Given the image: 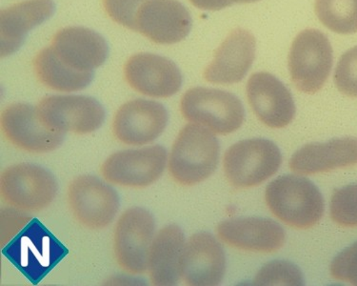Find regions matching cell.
<instances>
[{"label":"cell","instance_id":"cell-1","mask_svg":"<svg viewBox=\"0 0 357 286\" xmlns=\"http://www.w3.org/2000/svg\"><path fill=\"white\" fill-rule=\"evenodd\" d=\"M2 254L26 279L36 285L69 254V250L40 220L33 218L2 247Z\"/></svg>","mask_w":357,"mask_h":286},{"label":"cell","instance_id":"cell-2","mask_svg":"<svg viewBox=\"0 0 357 286\" xmlns=\"http://www.w3.org/2000/svg\"><path fill=\"white\" fill-rule=\"evenodd\" d=\"M220 142L215 133L189 123L177 135L168 158L172 178L184 186H192L212 176L220 161Z\"/></svg>","mask_w":357,"mask_h":286},{"label":"cell","instance_id":"cell-3","mask_svg":"<svg viewBox=\"0 0 357 286\" xmlns=\"http://www.w3.org/2000/svg\"><path fill=\"white\" fill-rule=\"evenodd\" d=\"M265 197L273 214L291 227L311 228L324 214L321 192L304 176H278L266 188Z\"/></svg>","mask_w":357,"mask_h":286},{"label":"cell","instance_id":"cell-4","mask_svg":"<svg viewBox=\"0 0 357 286\" xmlns=\"http://www.w3.org/2000/svg\"><path fill=\"white\" fill-rule=\"evenodd\" d=\"M182 116L215 134H231L241 128L245 119L243 104L236 95L212 88L195 87L181 101Z\"/></svg>","mask_w":357,"mask_h":286},{"label":"cell","instance_id":"cell-5","mask_svg":"<svg viewBox=\"0 0 357 286\" xmlns=\"http://www.w3.org/2000/svg\"><path fill=\"white\" fill-rule=\"evenodd\" d=\"M333 62L329 38L321 31L307 29L298 33L289 54V70L296 89L314 95L322 89Z\"/></svg>","mask_w":357,"mask_h":286},{"label":"cell","instance_id":"cell-6","mask_svg":"<svg viewBox=\"0 0 357 286\" xmlns=\"http://www.w3.org/2000/svg\"><path fill=\"white\" fill-rule=\"evenodd\" d=\"M282 163L280 148L265 139L241 140L226 151L223 168L236 188L259 186L275 175Z\"/></svg>","mask_w":357,"mask_h":286},{"label":"cell","instance_id":"cell-7","mask_svg":"<svg viewBox=\"0 0 357 286\" xmlns=\"http://www.w3.org/2000/svg\"><path fill=\"white\" fill-rule=\"evenodd\" d=\"M39 121L53 132L91 134L103 126L106 111L95 98L54 95L43 98L36 107Z\"/></svg>","mask_w":357,"mask_h":286},{"label":"cell","instance_id":"cell-8","mask_svg":"<svg viewBox=\"0 0 357 286\" xmlns=\"http://www.w3.org/2000/svg\"><path fill=\"white\" fill-rule=\"evenodd\" d=\"M1 196L8 204L22 211H40L56 199V176L43 166L22 163L1 174Z\"/></svg>","mask_w":357,"mask_h":286},{"label":"cell","instance_id":"cell-9","mask_svg":"<svg viewBox=\"0 0 357 286\" xmlns=\"http://www.w3.org/2000/svg\"><path fill=\"white\" fill-rule=\"evenodd\" d=\"M67 200L75 220L92 230L108 227L121 207L116 190L93 175L73 179L68 186Z\"/></svg>","mask_w":357,"mask_h":286},{"label":"cell","instance_id":"cell-10","mask_svg":"<svg viewBox=\"0 0 357 286\" xmlns=\"http://www.w3.org/2000/svg\"><path fill=\"white\" fill-rule=\"evenodd\" d=\"M155 232V218L149 210L137 206L123 212L114 233V256L122 269L134 275L147 271Z\"/></svg>","mask_w":357,"mask_h":286},{"label":"cell","instance_id":"cell-11","mask_svg":"<svg viewBox=\"0 0 357 286\" xmlns=\"http://www.w3.org/2000/svg\"><path fill=\"white\" fill-rule=\"evenodd\" d=\"M168 152L162 145L119 151L101 165V175L116 186L144 188L162 176L168 163Z\"/></svg>","mask_w":357,"mask_h":286},{"label":"cell","instance_id":"cell-12","mask_svg":"<svg viewBox=\"0 0 357 286\" xmlns=\"http://www.w3.org/2000/svg\"><path fill=\"white\" fill-rule=\"evenodd\" d=\"M168 111L162 103L137 98L119 107L113 119V133L119 142L143 146L158 140L168 124Z\"/></svg>","mask_w":357,"mask_h":286},{"label":"cell","instance_id":"cell-13","mask_svg":"<svg viewBox=\"0 0 357 286\" xmlns=\"http://www.w3.org/2000/svg\"><path fill=\"white\" fill-rule=\"evenodd\" d=\"M124 75L132 89L155 98L173 97L183 82L181 70L174 61L150 53L130 57L125 64Z\"/></svg>","mask_w":357,"mask_h":286},{"label":"cell","instance_id":"cell-14","mask_svg":"<svg viewBox=\"0 0 357 286\" xmlns=\"http://www.w3.org/2000/svg\"><path fill=\"white\" fill-rule=\"evenodd\" d=\"M1 128L4 136L15 147L36 154L56 150L66 137L44 126L36 107L28 103H14L5 108L1 114Z\"/></svg>","mask_w":357,"mask_h":286},{"label":"cell","instance_id":"cell-15","mask_svg":"<svg viewBox=\"0 0 357 286\" xmlns=\"http://www.w3.org/2000/svg\"><path fill=\"white\" fill-rule=\"evenodd\" d=\"M191 29V15L177 0H146L135 20V32L158 44L181 43Z\"/></svg>","mask_w":357,"mask_h":286},{"label":"cell","instance_id":"cell-16","mask_svg":"<svg viewBox=\"0 0 357 286\" xmlns=\"http://www.w3.org/2000/svg\"><path fill=\"white\" fill-rule=\"evenodd\" d=\"M247 97L255 116L271 128H283L296 116V104L290 91L269 73H255L250 77Z\"/></svg>","mask_w":357,"mask_h":286},{"label":"cell","instance_id":"cell-17","mask_svg":"<svg viewBox=\"0 0 357 286\" xmlns=\"http://www.w3.org/2000/svg\"><path fill=\"white\" fill-rule=\"evenodd\" d=\"M225 272L226 257L220 241L209 232L194 234L185 246L181 279L188 285L215 286Z\"/></svg>","mask_w":357,"mask_h":286},{"label":"cell","instance_id":"cell-18","mask_svg":"<svg viewBox=\"0 0 357 286\" xmlns=\"http://www.w3.org/2000/svg\"><path fill=\"white\" fill-rule=\"evenodd\" d=\"M50 47L59 61L82 73H95L105 63L109 54L105 38L84 27L62 29L54 35Z\"/></svg>","mask_w":357,"mask_h":286},{"label":"cell","instance_id":"cell-19","mask_svg":"<svg viewBox=\"0 0 357 286\" xmlns=\"http://www.w3.org/2000/svg\"><path fill=\"white\" fill-rule=\"evenodd\" d=\"M255 48L257 43L251 33L241 28L231 31L205 69L204 79L215 84L241 82L255 61Z\"/></svg>","mask_w":357,"mask_h":286},{"label":"cell","instance_id":"cell-20","mask_svg":"<svg viewBox=\"0 0 357 286\" xmlns=\"http://www.w3.org/2000/svg\"><path fill=\"white\" fill-rule=\"evenodd\" d=\"M224 243L246 251L272 253L284 246L282 226L264 218H241L224 220L216 228Z\"/></svg>","mask_w":357,"mask_h":286},{"label":"cell","instance_id":"cell-21","mask_svg":"<svg viewBox=\"0 0 357 286\" xmlns=\"http://www.w3.org/2000/svg\"><path fill=\"white\" fill-rule=\"evenodd\" d=\"M56 12L53 0H26L2 10L0 15L1 57L17 53L33 28L43 24Z\"/></svg>","mask_w":357,"mask_h":286},{"label":"cell","instance_id":"cell-22","mask_svg":"<svg viewBox=\"0 0 357 286\" xmlns=\"http://www.w3.org/2000/svg\"><path fill=\"white\" fill-rule=\"evenodd\" d=\"M357 165V137L310 143L294 153L290 168L297 174L312 175Z\"/></svg>","mask_w":357,"mask_h":286},{"label":"cell","instance_id":"cell-23","mask_svg":"<svg viewBox=\"0 0 357 286\" xmlns=\"http://www.w3.org/2000/svg\"><path fill=\"white\" fill-rule=\"evenodd\" d=\"M185 246V235L178 225H166L158 231L148 255L147 271L153 285H177L181 279V261Z\"/></svg>","mask_w":357,"mask_h":286},{"label":"cell","instance_id":"cell-24","mask_svg":"<svg viewBox=\"0 0 357 286\" xmlns=\"http://www.w3.org/2000/svg\"><path fill=\"white\" fill-rule=\"evenodd\" d=\"M33 64L39 82L50 89L59 92L72 93L84 90L95 77V73L77 72L69 68L57 59L51 47L39 52Z\"/></svg>","mask_w":357,"mask_h":286},{"label":"cell","instance_id":"cell-25","mask_svg":"<svg viewBox=\"0 0 357 286\" xmlns=\"http://www.w3.org/2000/svg\"><path fill=\"white\" fill-rule=\"evenodd\" d=\"M315 14L333 32L357 33V0H315Z\"/></svg>","mask_w":357,"mask_h":286},{"label":"cell","instance_id":"cell-26","mask_svg":"<svg viewBox=\"0 0 357 286\" xmlns=\"http://www.w3.org/2000/svg\"><path fill=\"white\" fill-rule=\"evenodd\" d=\"M252 285L302 286L305 285V280L303 274L296 264L278 259L265 264L257 273Z\"/></svg>","mask_w":357,"mask_h":286},{"label":"cell","instance_id":"cell-27","mask_svg":"<svg viewBox=\"0 0 357 286\" xmlns=\"http://www.w3.org/2000/svg\"><path fill=\"white\" fill-rule=\"evenodd\" d=\"M331 217L342 227H357V184L336 190L331 200Z\"/></svg>","mask_w":357,"mask_h":286},{"label":"cell","instance_id":"cell-28","mask_svg":"<svg viewBox=\"0 0 357 286\" xmlns=\"http://www.w3.org/2000/svg\"><path fill=\"white\" fill-rule=\"evenodd\" d=\"M335 82L340 92L357 97V46L342 54L335 72Z\"/></svg>","mask_w":357,"mask_h":286},{"label":"cell","instance_id":"cell-29","mask_svg":"<svg viewBox=\"0 0 357 286\" xmlns=\"http://www.w3.org/2000/svg\"><path fill=\"white\" fill-rule=\"evenodd\" d=\"M146 0H103L104 8L114 22L135 31L138 10Z\"/></svg>","mask_w":357,"mask_h":286},{"label":"cell","instance_id":"cell-30","mask_svg":"<svg viewBox=\"0 0 357 286\" xmlns=\"http://www.w3.org/2000/svg\"><path fill=\"white\" fill-rule=\"evenodd\" d=\"M331 275L336 280L357 285V241L333 259Z\"/></svg>","mask_w":357,"mask_h":286},{"label":"cell","instance_id":"cell-31","mask_svg":"<svg viewBox=\"0 0 357 286\" xmlns=\"http://www.w3.org/2000/svg\"><path fill=\"white\" fill-rule=\"evenodd\" d=\"M22 210L11 209V208H6V209L1 210L0 214V243L1 246H6L10 241L17 236L26 225H28L32 218L25 215V213L20 212Z\"/></svg>","mask_w":357,"mask_h":286},{"label":"cell","instance_id":"cell-32","mask_svg":"<svg viewBox=\"0 0 357 286\" xmlns=\"http://www.w3.org/2000/svg\"><path fill=\"white\" fill-rule=\"evenodd\" d=\"M194 6L205 11H220L224 8L231 6V0H190Z\"/></svg>","mask_w":357,"mask_h":286},{"label":"cell","instance_id":"cell-33","mask_svg":"<svg viewBox=\"0 0 357 286\" xmlns=\"http://www.w3.org/2000/svg\"><path fill=\"white\" fill-rule=\"evenodd\" d=\"M234 3H254V2L259 1V0H231Z\"/></svg>","mask_w":357,"mask_h":286}]
</instances>
